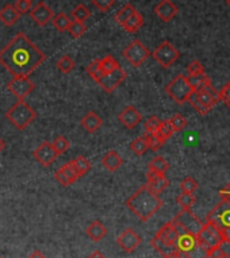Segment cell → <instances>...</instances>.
Here are the masks:
<instances>
[{
	"mask_svg": "<svg viewBox=\"0 0 230 258\" xmlns=\"http://www.w3.org/2000/svg\"><path fill=\"white\" fill-rule=\"evenodd\" d=\"M46 55L30 38L19 33L0 50V65L14 77L30 76L43 63Z\"/></svg>",
	"mask_w": 230,
	"mask_h": 258,
	"instance_id": "1",
	"label": "cell"
},
{
	"mask_svg": "<svg viewBox=\"0 0 230 258\" xmlns=\"http://www.w3.org/2000/svg\"><path fill=\"white\" fill-rule=\"evenodd\" d=\"M126 206L141 222H148L162 207V200L145 184L126 200Z\"/></svg>",
	"mask_w": 230,
	"mask_h": 258,
	"instance_id": "2",
	"label": "cell"
},
{
	"mask_svg": "<svg viewBox=\"0 0 230 258\" xmlns=\"http://www.w3.org/2000/svg\"><path fill=\"white\" fill-rule=\"evenodd\" d=\"M6 118L9 119V122L13 123L18 130L23 132L37 119V112L25 100H18V103H15L6 112Z\"/></svg>",
	"mask_w": 230,
	"mask_h": 258,
	"instance_id": "3",
	"label": "cell"
},
{
	"mask_svg": "<svg viewBox=\"0 0 230 258\" xmlns=\"http://www.w3.org/2000/svg\"><path fill=\"white\" fill-rule=\"evenodd\" d=\"M165 92L169 95V98L174 102H176L178 104H184L186 102H188V98L194 92V88L190 84L187 76L178 75L169 84L166 85Z\"/></svg>",
	"mask_w": 230,
	"mask_h": 258,
	"instance_id": "4",
	"label": "cell"
},
{
	"mask_svg": "<svg viewBox=\"0 0 230 258\" xmlns=\"http://www.w3.org/2000/svg\"><path fill=\"white\" fill-rule=\"evenodd\" d=\"M206 222L215 226L218 230L230 229V202L221 199V202L206 216Z\"/></svg>",
	"mask_w": 230,
	"mask_h": 258,
	"instance_id": "5",
	"label": "cell"
},
{
	"mask_svg": "<svg viewBox=\"0 0 230 258\" xmlns=\"http://www.w3.org/2000/svg\"><path fill=\"white\" fill-rule=\"evenodd\" d=\"M196 239H198V243H199L200 247L205 250L206 253L213 247L223 245L219 230L213 224L207 223V222L203 224V227L200 229L199 233L196 234Z\"/></svg>",
	"mask_w": 230,
	"mask_h": 258,
	"instance_id": "6",
	"label": "cell"
},
{
	"mask_svg": "<svg viewBox=\"0 0 230 258\" xmlns=\"http://www.w3.org/2000/svg\"><path fill=\"white\" fill-rule=\"evenodd\" d=\"M122 54L134 68H138L145 62L146 59L149 58L152 53L144 43L141 42L140 39H134V41L129 43V46L125 49Z\"/></svg>",
	"mask_w": 230,
	"mask_h": 258,
	"instance_id": "7",
	"label": "cell"
},
{
	"mask_svg": "<svg viewBox=\"0 0 230 258\" xmlns=\"http://www.w3.org/2000/svg\"><path fill=\"white\" fill-rule=\"evenodd\" d=\"M152 55H153V58L161 65L162 68L168 69L179 59L180 51L178 50L169 41H164V42L160 43V45L154 49Z\"/></svg>",
	"mask_w": 230,
	"mask_h": 258,
	"instance_id": "8",
	"label": "cell"
},
{
	"mask_svg": "<svg viewBox=\"0 0 230 258\" xmlns=\"http://www.w3.org/2000/svg\"><path fill=\"white\" fill-rule=\"evenodd\" d=\"M35 88V84L29 76L13 77V80L7 84V89L13 93L18 100H25Z\"/></svg>",
	"mask_w": 230,
	"mask_h": 258,
	"instance_id": "9",
	"label": "cell"
},
{
	"mask_svg": "<svg viewBox=\"0 0 230 258\" xmlns=\"http://www.w3.org/2000/svg\"><path fill=\"white\" fill-rule=\"evenodd\" d=\"M174 222H175L178 226L183 227L184 230H187L192 234H198L200 231V229L203 227L202 220L198 218V216L191 211V210H182V211L178 214V215L174 218Z\"/></svg>",
	"mask_w": 230,
	"mask_h": 258,
	"instance_id": "10",
	"label": "cell"
},
{
	"mask_svg": "<svg viewBox=\"0 0 230 258\" xmlns=\"http://www.w3.org/2000/svg\"><path fill=\"white\" fill-rule=\"evenodd\" d=\"M33 154H34L35 160L45 168H49V166L53 165V162H55L57 157H59V154L53 149V145L49 141H43L42 144L35 149Z\"/></svg>",
	"mask_w": 230,
	"mask_h": 258,
	"instance_id": "11",
	"label": "cell"
},
{
	"mask_svg": "<svg viewBox=\"0 0 230 258\" xmlns=\"http://www.w3.org/2000/svg\"><path fill=\"white\" fill-rule=\"evenodd\" d=\"M117 243H118L121 249L124 250L125 253H133L142 243V238L134 230L129 227L121 235H118Z\"/></svg>",
	"mask_w": 230,
	"mask_h": 258,
	"instance_id": "12",
	"label": "cell"
},
{
	"mask_svg": "<svg viewBox=\"0 0 230 258\" xmlns=\"http://www.w3.org/2000/svg\"><path fill=\"white\" fill-rule=\"evenodd\" d=\"M128 77V73L125 72L122 68H118L117 71H114L112 73H108V75H104V76L99 80L98 84L102 87L106 92L111 93L114 92L115 89L118 88Z\"/></svg>",
	"mask_w": 230,
	"mask_h": 258,
	"instance_id": "13",
	"label": "cell"
},
{
	"mask_svg": "<svg viewBox=\"0 0 230 258\" xmlns=\"http://www.w3.org/2000/svg\"><path fill=\"white\" fill-rule=\"evenodd\" d=\"M29 14H30L31 19H33L37 25L41 26V27L46 26L49 22H51L53 17H54L53 10H51L46 3H43V2L38 3L34 9H31Z\"/></svg>",
	"mask_w": 230,
	"mask_h": 258,
	"instance_id": "14",
	"label": "cell"
},
{
	"mask_svg": "<svg viewBox=\"0 0 230 258\" xmlns=\"http://www.w3.org/2000/svg\"><path fill=\"white\" fill-rule=\"evenodd\" d=\"M146 178H148L146 186H148L152 192H154L156 195H160L161 192H164V190L169 186V180L165 177V174H158L148 170Z\"/></svg>",
	"mask_w": 230,
	"mask_h": 258,
	"instance_id": "15",
	"label": "cell"
},
{
	"mask_svg": "<svg viewBox=\"0 0 230 258\" xmlns=\"http://www.w3.org/2000/svg\"><path fill=\"white\" fill-rule=\"evenodd\" d=\"M118 119H120V122L122 123L125 127H128V128H134V127L138 126L141 120H142V115H141V112L137 110L136 107L129 106L118 115Z\"/></svg>",
	"mask_w": 230,
	"mask_h": 258,
	"instance_id": "16",
	"label": "cell"
},
{
	"mask_svg": "<svg viewBox=\"0 0 230 258\" xmlns=\"http://www.w3.org/2000/svg\"><path fill=\"white\" fill-rule=\"evenodd\" d=\"M178 7H176L170 0H161L156 7H154V14L157 15L162 22H170L178 14Z\"/></svg>",
	"mask_w": 230,
	"mask_h": 258,
	"instance_id": "17",
	"label": "cell"
},
{
	"mask_svg": "<svg viewBox=\"0 0 230 258\" xmlns=\"http://www.w3.org/2000/svg\"><path fill=\"white\" fill-rule=\"evenodd\" d=\"M103 119L99 116L95 111H90L88 114H85L81 119V126L84 128L85 132L90 133V134H94L102 127Z\"/></svg>",
	"mask_w": 230,
	"mask_h": 258,
	"instance_id": "18",
	"label": "cell"
},
{
	"mask_svg": "<svg viewBox=\"0 0 230 258\" xmlns=\"http://www.w3.org/2000/svg\"><path fill=\"white\" fill-rule=\"evenodd\" d=\"M85 234H87V237L90 238L91 241L99 242L102 241L103 238L107 235V229L106 226H104L100 220H94V222L85 229Z\"/></svg>",
	"mask_w": 230,
	"mask_h": 258,
	"instance_id": "19",
	"label": "cell"
},
{
	"mask_svg": "<svg viewBox=\"0 0 230 258\" xmlns=\"http://www.w3.org/2000/svg\"><path fill=\"white\" fill-rule=\"evenodd\" d=\"M21 14L18 13L14 5H6L3 9L0 10V22L6 26H14L19 21Z\"/></svg>",
	"mask_w": 230,
	"mask_h": 258,
	"instance_id": "20",
	"label": "cell"
},
{
	"mask_svg": "<svg viewBox=\"0 0 230 258\" xmlns=\"http://www.w3.org/2000/svg\"><path fill=\"white\" fill-rule=\"evenodd\" d=\"M124 164V158L118 154L117 150H110L106 156L102 158V165L110 172H115L121 168V165Z\"/></svg>",
	"mask_w": 230,
	"mask_h": 258,
	"instance_id": "21",
	"label": "cell"
},
{
	"mask_svg": "<svg viewBox=\"0 0 230 258\" xmlns=\"http://www.w3.org/2000/svg\"><path fill=\"white\" fill-rule=\"evenodd\" d=\"M168 169H169V162L161 156L154 157L153 160L149 162V166H148L149 172H154V173L158 174H165Z\"/></svg>",
	"mask_w": 230,
	"mask_h": 258,
	"instance_id": "22",
	"label": "cell"
},
{
	"mask_svg": "<svg viewBox=\"0 0 230 258\" xmlns=\"http://www.w3.org/2000/svg\"><path fill=\"white\" fill-rule=\"evenodd\" d=\"M142 26H144V17H142L138 11H136L132 17L129 18L128 21L125 22L122 27H124L128 33H136V31H138Z\"/></svg>",
	"mask_w": 230,
	"mask_h": 258,
	"instance_id": "23",
	"label": "cell"
},
{
	"mask_svg": "<svg viewBox=\"0 0 230 258\" xmlns=\"http://www.w3.org/2000/svg\"><path fill=\"white\" fill-rule=\"evenodd\" d=\"M99 65H100V69H102L103 75H108V73H112L114 71L121 68L118 61L110 54L99 59Z\"/></svg>",
	"mask_w": 230,
	"mask_h": 258,
	"instance_id": "24",
	"label": "cell"
},
{
	"mask_svg": "<svg viewBox=\"0 0 230 258\" xmlns=\"http://www.w3.org/2000/svg\"><path fill=\"white\" fill-rule=\"evenodd\" d=\"M71 22H72V21H71V18H69L68 15H67V14H64V13L57 14V15H54V17H53V19H51L53 27H54L55 30L61 31V33H64V31H68Z\"/></svg>",
	"mask_w": 230,
	"mask_h": 258,
	"instance_id": "25",
	"label": "cell"
},
{
	"mask_svg": "<svg viewBox=\"0 0 230 258\" xmlns=\"http://www.w3.org/2000/svg\"><path fill=\"white\" fill-rule=\"evenodd\" d=\"M136 11H137L136 7H134L132 3H128V5H125L124 7H122V9L118 11V13L115 14V17H114L115 22H117V23H118L120 26H124L125 22L128 21L129 18L132 17L133 14L136 13Z\"/></svg>",
	"mask_w": 230,
	"mask_h": 258,
	"instance_id": "26",
	"label": "cell"
},
{
	"mask_svg": "<svg viewBox=\"0 0 230 258\" xmlns=\"http://www.w3.org/2000/svg\"><path fill=\"white\" fill-rule=\"evenodd\" d=\"M72 162H73V165H75V168H76L79 178L85 176V174L88 173V172L91 170V162L87 160L84 156H79L77 158L72 160Z\"/></svg>",
	"mask_w": 230,
	"mask_h": 258,
	"instance_id": "27",
	"label": "cell"
},
{
	"mask_svg": "<svg viewBox=\"0 0 230 258\" xmlns=\"http://www.w3.org/2000/svg\"><path fill=\"white\" fill-rule=\"evenodd\" d=\"M196 95H198V98H199L200 103L206 107V108H209L211 110L217 103H219V99L214 98L213 95H210L206 89H200V91H195Z\"/></svg>",
	"mask_w": 230,
	"mask_h": 258,
	"instance_id": "28",
	"label": "cell"
},
{
	"mask_svg": "<svg viewBox=\"0 0 230 258\" xmlns=\"http://www.w3.org/2000/svg\"><path fill=\"white\" fill-rule=\"evenodd\" d=\"M130 149H132V152L136 154V156H144L146 152H148V141L145 140V137H138L136 140L133 141L132 145H130Z\"/></svg>",
	"mask_w": 230,
	"mask_h": 258,
	"instance_id": "29",
	"label": "cell"
},
{
	"mask_svg": "<svg viewBox=\"0 0 230 258\" xmlns=\"http://www.w3.org/2000/svg\"><path fill=\"white\" fill-rule=\"evenodd\" d=\"M176 203L179 204L183 210H191L192 206L196 203V198L194 194L182 192V194L176 198Z\"/></svg>",
	"mask_w": 230,
	"mask_h": 258,
	"instance_id": "30",
	"label": "cell"
},
{
	"mask_svg": "<svg viewBox=\"0 0 230 258\" xmlns=\"http://www.w3.org/2000/svg\"><path fill=\"white\" fill-rule=\"evenodd\" d=\"M60 172L64 174L65 177H67V180L71 182V185H72L73 182H76L77 178H79V176H77V172H76V168H75V165H73L72 161H69V162H67V164H64V165L61 166Z\"/></svg>",
	"mask_w": 230,
	"mask_h": 258,
	"instance_id": "31",
	"label": "cell"
},
{
	"mask_svg": "<svg viewBox=\"0 0 230 258\" xmlns=\"http://www.w3.org/2000/svg\"><path fill=\"white\" fill-rule=\"evenodd\" d=\"M75 67H76V63H75L72 57L68 54H64L57 61V68L60 69L63 73H71L75 69Z\"/></svg>",
	"mask_w": 230,
	"mask_h": 258,
	"instance_id": "32",
	"label": "cell"
},
{
	"mask_svg": "<svg viewBox=\"0 0 230 258\" xmlns=\"http://www.w3.org/2000/svg\"><path fill=\"white\" fill-rule=\"evenodd\" d=\"M85 31H87V26L84 25V22H77V21L71 22L68 33L72 35V38L75 39L81 38V37L85 34Z\"/></svg>",
	"mask_w": 230,
	"mask_h": 258,
	"instance_id": "33",
	"label": "cell"
},
{
	"mask_svg": "<svg viewBox=\"0 0 230 258\" xmlns=\"http://www.w3.org/2000/svg\"><path fill=\"white\" fill-rule=\"evenodd\" d=\"M188 77V81H190V84L192 85V88L194 91H200V89L203 88L206 84H209L211 83L209 76H206L205 75H200V76H187Z\"/></svg>",
	"mask_w": 230,
	"mask_h": 258,
	"instance_id": "34",
	"label": "cell"
},
{
	"mask_svg": "<svg viewBox=\"0 0 230 258\" xmlns=\"http://www.w3.org/2000/svg\"><path fill=\"white\" fill-rule=\"evenodd\" d=\"M91 17V11L84 5H77L72 11V18L77 22H85Z\"/></svg>",
	"mask_w": 230,
	"mask_h": 258,
	"instance_id": "35",
	"label": "cell"
},
{
	"mask_svg": "<svg viewBox=\"0 0 230 258\" xmlns=\"http://www.w3.org/2000/svg\"><path fill=\"white\" fill-rule=\"evenodd\" d=\"M51 145H53V149L55 150V153H57L59 156H61V154H64V153L68 150L69 146H71V142H69L64 136H60L57 137V138L51 142Z\"/></svg>",
	"mask_w": 230,
	"mask_h": 258,
	"instance_id": "36",
	"label": "cell"
},
{
	"mask_svg": "<svg viewBox=\"0 0 230 258\" xmlns=\"http://www.w3.org/2000/svg\"><path fill=\"white\" fill-rule=\"evenodd\" d=\"M85 71H87V73H88L96 83H99V80L104 76L102 72V69H100V65H99V59H95V61H92L91 63H88V67L85 68Z\"/></svg>",
	"mask_w": 230,
	"mask_h": 258,
	"instance_id": "37",
	"label": "cell"
},
{
	"mask_svg": "<svg viewBox=\"0 0 230 258\" xmlns=\"http://www.w3.org/2000/svg\"><path fill=\"white\" fill-rule=\"evenodd\" d=\"M174 133L175 132H174V128L170 126L169 120H164V122H161L160 127H158V130L156 134H157L164 142H166V140H169L170 137L174 136Z\"/></svg>",
	"mask_w": 230,
	"mask_h": 258,
	"instance_id": "38",
	"label": "cell"
},
{
	"mask_svg": "<svg viewBox=\"0 0 230 258\" xmlns=\"http://www.w3.org/2000/svg\"><path fill=\"white\" fill-rule=\"evenodd\" d=\"M169 123L175 133L182 132V130H184V128L187 127V119L184 118L183 115H180V114L174 115V116L169 119Z\"/></svg>",
	"mask_w": 230,
	"mask_h": 258,
	"instance_id": "39",
	"label": "cell"
},
{
	"mask_svg": "<svg viewBox=\"0 0 230 258\" xmlns=\"http://www.w3.org/2000/svg\"><path fill=\"white\" fill-rule=\"evenodd\" d=\"M188 103H190V104H191V106H192V108H195V110L198 111L199 114L207 115L210 112L209 108H206V107L203 106L202 103H200L199 98H198V95H196L195 91H194V92L191 93V96L188 98Z\"/></svg>",
	"mask_w": 230,
	"mask_h": 258,
	"instance_id": "40",
	"label": "cell"
},
{
	"mask_svg": "<svg viewBox=\"0 0 230 258\" xmlns=\"http://www.w3.org/2000/svg\"><path fill=\"white\" fill-rule=\"evenodd\" d=\"M187 72L190 76H200V75H205L206 69L203 67V63L198 61V59H194L191 62L188 63Z\"/></svg>",
	"mask_w": 230,
	"mask_h": 258,
	"instance_id": "41",
	"label": "cell"
},
{
	"mask_svg": "<svg viewBox=\"0 0 230 258\" xmlns=\"http://www.w3.org/2000/svg\"><path fill=\"white\" fill-rule=\"evenodd\" d=\"M145 140L148 141V146H149V149H152V150H158V149L161 148L162 145L165 144L164 141L160 138V137L156 134V133H153V134H150V133H145Z\"/></svg>",
	"mask_w": 230,
	"mask_h": 258,
	"instance_id": "42",
	"label": "cell"
},
{
	"mask_svg": "<svg viewBox=\"0 0 230 258\" xmlns=\"http://www.w3.org/2000/svg\"><path fill=\"white\" fill-rule=\"evenodd\" d=\"M198 186H199L198 181L192 177H186L183 181L180 182V189H182V192H187V194H194L198 189Z\"/></svg>",
	"mask_w": 230,
	"mask_h": 258,
	"instance_id": "43",
	"label": "cell"
},
{
	"mask_svg": "<svg viewBox=\"0 0 230 258\" xmlns=\"http://www.w3.org/2000/svg\"><path fill=\"white\" fill-rule=\"evenodd\" d=\"M161 122L162 120H160V119H158V116H156V115H153V116L148 118L145 122V133H150V134L157 133L158 127H160Z\"/></svg>",
	"mask_w": 230,
	"mask_h": 258,
	"instance_id": "44",
	"label": "cell"
},
{
	"mask_svg": "<svg viewBox=\"0 0 230 258\" xmlns=\"http://www.w3.org/2000/svg\"><path fill=\"white\" fill-rule=\"evenodd\" d=\"M91 2L95 9L99 10L100 13H107L115 5V0H91Z\"/></svg>",
	"mask_w": 230,
	"mask_h": 258,
	"instance_id": "45",
	"label": "cell"
},
{
	"mask_svg": "<svg viewBox=\"0 0 230 258\" xmlns=\"http://www.w3.org/2000/svg\"><path fill=\"white\" fill-rule=\"evenodd\" d=\"M14 7L17 9L18 13L21 14V15H23V14L26 13H30L31 2H29V0H17Z\"/></svg>",
	"mask_w": 230,
	"mask_h": 258,
	"instance_id": "46",
	"label": "cell"
},
{
	"mask_svg": "<svg viewBox=\"0 0 230 258\" xmlns=\"http://www.w3.org/2000/svg\"><path fill=\"white\" fill-rule=\"evenodd\" d=\"M219 100L230 108V81H227L219 92Z\"/></svg>",
	"mask_w": 230,
	"mask_h": 258,
	"instance_id": "47",
	"label": "cell"
},
{
	"mask_svg": "<svg viewBox=\"0 0 230 258\" xmlns=\"http://www.w3.org/2000/svg\"><path fill=\"white\" fill-rule=\"evenodd\" d=\"M225 254V250L222 249V246H217V247H213V249H210L206 254V257L207 258H221L222 255Z\"/></svg>",
	"mask_w": 230,
	"mask_h": 258,
	"instance_id": "48",
	"label": "cell"
},
{
	"mask_svg": "<svg viewBox=\"0 0 230 258\" xmlns=\"http://www.w3.org/2000/svg\"><path fill=\"white\" fill-rule=\"evenodd\" d=\"M54 178H55V180H57V181L60 182V184H61V185H63V186H69V185H71V182H69L68 180H67V177H65L64 174L61 173L60 169H59V170H57V172H55Z\"/></svg>",
	"mask_w": 230,
	"mask_h": 258,
	"instance_id": "49",
	"label": "cell"
},
{
	"mask_svg": "<svg viewBox=\"0 0 230 258\" xmlns=\"http://www.w3.org/2000/svg\"><path fill=\"white\" fill-rule=\"evenodd\" d=\"M219 195H221V199H226L230 202V182L223 189L219 190Z\"/></svg>",
	"mask_w": 230,
	"mask_h": 258,
	"instance_id": "50",
	"label": "cell"
},
{
	"mask_svg": "<svg viewBox=\"0 0 230 258\" xmlns=\"http://www.w3.org/2000/svg\"><path fill=\"white\" fill-rule=\"evenodd\" d=\"M219 233H221V237H222V241H223V243H230V229L219 230Z\"/></svg>",
	"mask_w": 230,
	"mask_h": 258,
	"instance_id": "51",
	"label": "cell"
},
{
	"mask_svg": "<svg viewBox=\"0 0 230 258\" xmlns=\"http://www.w3.org/2000/svg\"><path fill=\"white\" fill-rule=\"evenodd\" d=\"M29 258H46V255H45V254H43L41 250L37 249V250H34V251H33L30 255H29Z\"/></svg>",
	"mask_w": 230,
	"mask_h": 258,
	"instance_id": "52",
	"label": "cell"
},
{
	"mask_svg": "<svg viewBox=\"0 0 230 258\" xmlns=\"http://www.w3.org/2000/svg\"><path fill=\"white\" fill-rule=\"evenodd\" d=\"M88 258H106V257H104V254H103L100 250H95V251H92V253L88 255Z\"/></svg>",
	"mask_w": 230,
	"mask_h": 258,
	"instance_id": "53",
	"label": "cell"
},
{
	"mask_svg": "<svg viewBox=\"0 0 230 258\" xmlns=\"http://www.w3.org/2000/svg\"><path fill=\"white\" fill-rule=\"evenodd\" d=\"M5 149H6V142L3 140H2V138H0V153L3 152Z\"/></svg>",
	"mask_w": 230,
	"mask_h": 258,
	"instance_id": "54",
	"label": "cell"
},
{
	"mask_svg": "<svg viewBox=\"0 0 230 258\" xmlns=\"http://www.w3.org/2000/svg\"><path fill=\"white\" fill-rule=\"evenodd\" d=\"M221 258H230V254H227V253H225L223 254V255H222Z\"/></svg>",
	"mask_w": 230,
	"mask_h": 258,
	"instance_id": "55",
	"label": "cell"
},
{
	"mask_svg": "<svg viewBox=\"0 0 230 258\" xmlns=\"http://www.w3.org/2000/svg\"><path fill=\"white\" fill-rule=\"evenodd\" d=\"M226 5H227L230 7V0H226Z\"/></svg>",
	"mask_w": 230,
	"mask_h": 258,
	"instance_id": "56",
	"label": "cell"
},
{
	"mask_svg": "<svg viewBox=\"0 0 230 258\" xmlns=\"http://www.w3.org/2000/svg\"><path fill=\"white\" fill-rule=\"evenodd\" d=\"M29 2H33V0H29Z\"/></svg>",
	"mask_w": 230,
	"mask_h": 258,
	"instance_id": "57",
	"label": "cell"
},
{
	"mask_svg": "<svg viewBox=\"0 0 230 258\" xmlns=\"http://www.w3.org/2000/svg\"><path fill=\"white\" fill-rule=\"evenodd\" d=\"M0 258H2V255H0Z\"/></svg>",
	"mask_w": 230,
	"mask_h": 258,
	"instance_id": "58",
	"label": "cell"
}]
</instances>
